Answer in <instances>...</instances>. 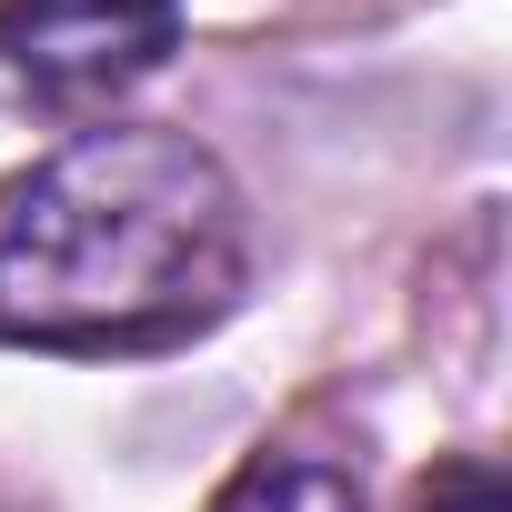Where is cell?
<instances>
[{"instance_id":"2","label":"cell","mask_w":512,"mask_h":512,"mask_svg":"<svg viewBox=\"0 0 512 512\" xmlns=\"http://www.w3.org/2000/svg\"><path fill=\"white\" fill-rule=\"evenodd\" d=\"M181 41V0H0V71L41 101H111Z\"/></svg>"},{"instance_id":"4","label":"cell","mask_w":512,"mask_h":512,"mask_svg":"<svg viewBox=\"0 0 512 512\" xmlns=\"http://www.w3.org/2000/svg\"><path fill=\"white\" fill-rule=\"evenodd\" d=\"M412 512H512V492H502V472H492V462H472V452H462V462H442V472L422 482V502H412Z\"/></svg>"},{"instance_id":"1","label":"cell","mask_w":512,"mask_h":512,"mask_svg":"<svg viewBox=\"0 0 512 512\" xmlns=\"http://www.w3.org/2000/svg\"><path fill=\"white\" fill-rule=\"evenodd\" d=\"M251 282V221L191 131H81L0 181V342L171 352Z\"/></svg>"},{"instance_id":"3","label":"cell","mask_w":512,"mask_h":512,"mask_svg":"<svg viewBox=\"0 0 512 512\" xmlns=\"http://www.w3.org/2000/svg\"><path fill=\"white\" fill-rule=\"evenodd\" d=\"M211 512H362V472L332 462V452L282 442V452H251V462L221 482Z\"/></svg>"}]
</instances>
